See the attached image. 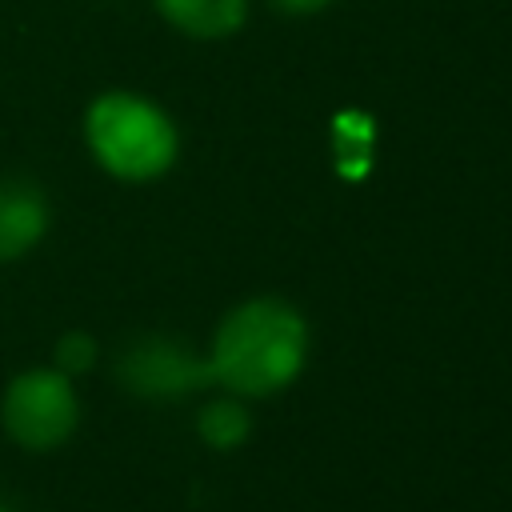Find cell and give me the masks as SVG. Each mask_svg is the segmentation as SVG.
Wrapping results in <instances>:
<instances>
[{
    "instance_id": "obj_1",
    "label": "cell",
    "mask_w": 512,
    "mask_h": 512,
    "mask_svg": "<svg viewBox=\"0 0 512 512\" xmlns=\"http://www.w3.org/2000/svg\"><path fill=\"white\" fill-rule=\"evenodd\" d=\"M308 352L304 316L284 300H248L224 316L212 340V380L232 396H272L300 368Z\"/></svg>"
},
{
    "instance_id": "obj_2",
    "label": "cell",
    "mask_w": 512,
    "mask_h": 512,
    "mask_svg": "<svg viewBox=\"0 0 512 512\" xmlns=\"http://www.w3.org/2000/svg\"><path fill=\"white\" fill-rule=\"evenodd\" d=\"M96 160L120 180H156L176 160L172 120L144 96L104 92L84 120Z\"/></svg>"
},
{
    "instance_id": "obj_3",
    "label": "cell",
    "mask_w": 512,
    "mask_h": 512,
    "mask_svg": "<svg viewBox=\"0 0 512 512\" xmlns=\"http://www.w3.org/2000/svg\"><path fill=\"white\" fill-rule=\"evenodd\" d=\"M80 420L76 392L60 368L20 372L4 392V428L24 448H56Z\"/></svg>"
},
{
    "instance_id": "obj_4",
    "label": "cell",
    "mask_w": 512,
    "mask_h": 512,
    "mask_svg": "<svg viewBox=\"0 0 512 512\" xmlns=\"http://www.w3.org/2000/svg\"><path fill=\"white\" fill-rule=\"evenodd\" d=\"M120 384L140 400H176L212 380V364L172 336H136L116 360Z\"/></svg>"
},
{
    "instance_id": "obj_5",
    "label": "cell",
    "mask_w": 512,
    "mask_h": 512,
    "mask_svg": "<svg viewBox=\"0 0 512 512\" xmlns=\"http://www.w3.org/2000/svg\"><path fill=\"white\" fill-rule=\"evenodd\" d=\"M48 228V200L28 180H0V260L24 256Z\"/></svg>"
},
{
    "instance_id": "obj_6",
    "label": "cell",
    "mask_w": 512,
    "mask_h": 512,
    "mask_svg": "<svg viewBox=\"0 0 512 512\" xmlns=\"http://www.w3.org/2000/svg\"><path fill=\"white\" fill-rule=\"evenodd\" d=\"M156 8L180 32L216 40V36H228V32H236L244 24V8L248 4L244 0H156Z\"/></svg>"
},
{
    "instance_id": "obj_7",
    "label": "cell",
    "mask_w": 512,
    "mask_h": 512,
    "mask_svg": "<svg viewBox=\"0 0 512 512\" xmlns=\"http://www.w3.org/2000/svg\"><path fill=\"white\" fill-rule=\"evenodd\" d=\"M200 436H204V444H212V448H232V444H240L244 436H248V428H252V420H248V408L236 400V396H220V400H208L204 408H200Z\"/></svg>"
},
{
    "instance_id": "obj_8",
    "label": "cell",
    "mask_w": 512,
    "mask_h": 512,
    "mask_svg": "<svg viewBox=\"0 0 512 512\" xmlns=\"http://www.w3.org/2000/svg\"><path fill=\"white\" fill-rule=\"evenodd\" d=\"M92 360H96V344H92V336H84V332H68V336H60V344H56V368H60L64 376H68V372H88Z\"/></svg>"
},
{
    "instance_id": "obj_9",
    "label": "cell",
    "mask_w": 512,
    "mask_h": 512,
    "mask_svg": "<svg viewBox=\"0 0 512 512\" xmlns=\"http://www.w3.org/2000/svg\"><path fill=\"white\" fill-rule=\"evenodd\" d=\"M276 4H280L284 12H300V16H304V12H320L328 0H276Z\"/></svg>"
},
{
    "instance_id": "obj_10",
    "label": "cell",
    "mask_w": 512,
    "mask_h": 512,
    "mask_svg": "<svg viewBox=\"0 0 512 512\" xmlns=\"http://www.w3.org/2000/svg\"><path fill=\"white\" fill-rule=\"evenodd\" d=\"M0 512H12V508H8V504H4V500H0Z\"/></svg>"
}]
</instances>
